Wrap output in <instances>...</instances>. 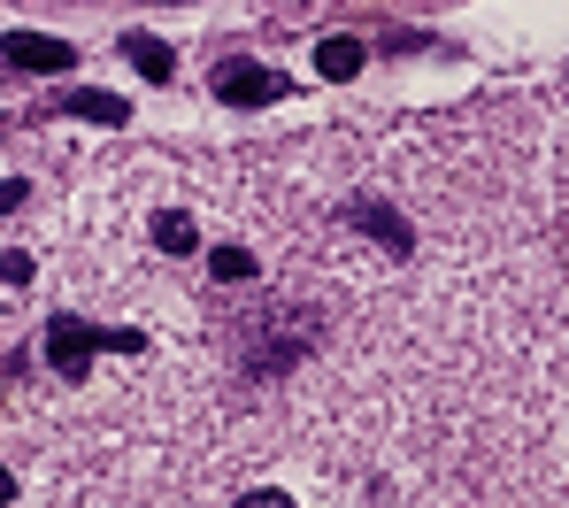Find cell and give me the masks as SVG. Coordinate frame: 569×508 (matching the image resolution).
<instances>
[{"instance_id": "obj_5", "label": "cell", "mask_w": 569, "mask_h": 508, "mask_svg": "<svg viewBox=\"0 0 569 508\" xmlns=\"http://www.w3.org/2000/svg\"><path fill=\"white\" fill-rule=\"evenodd\" d=\"M62 116H86V123L108 131V123H131V101L123 93H100V86H70L62 93Z\"/></svg>"}, {"instance_id": "obj_11", "label": "cell", "mask_w": 569, "mask_h": 508, "mask_svg": "<svg viewBox=\"0 0 569 508\" xmlns=\"http://www.w3.org/2000/svg\"><path fill=\"white\" fill-rule=\"evenodd\" d=\"M23 201H31V186H23V178H0V223H8Z\"/></svg>"}, {"instance_id": "obj_1", "label": "cell", "mask_w": 569, "mask_h": 508, "mask_svg": "<svg viewBox=\"0 0 569 508\" xmlns=\"http://www.w3.org/2000/svg\"><path fill=\"white\" fill-rule=\"evenodd\" d=\"M100 347L139 355L147 339H139V331H100V323H86V316H54V323H47V355H54V370H62V378H86V362H93Z\"/></svg>"}, {"instance_id": "obj_13", "label": "cell", "mask_w": 569, "mask_h": 508, "mask_svg": "<svg viewBox=\"0 0 569 508\" xmlns=\"http://www.w3.org/2000/svg\"><path fill=\"white\" fill-rule=\"evenodd\" d=\"M16 501V478H8V462H0V508Z\"/></svg>"}, {"instance_id": "obj_6", "label": "cell", "mask_w": 569, "mask_h": 508, "mask_svg": "<svg viewBox=\"0 0 569 508\" xmlns=\"http://www.w3.org/2000/svg\"><path fill=\"white\" fill-rule=\"evenodd\" d=\"M123 54L139 62V78H154V86H170L178 78V54L162 47V39H147V31H123Z\"/></svg>"}, {"instance_id": "obj_4", "label": "cell", "mask_w": 569, "mask_h": 508, "mask_svg": "<svg viewBox=\"0 0 569 508\" xmlns=\"http://www.w3.org/2000/svg\"><path fill=\"white\" fill-rule=\"evenodd\" d=\"M347 223H355V231H370V239H385L392 255H408V247H416V231H408V216H392L385 201H355V208H347Z\"/></svg>"}, {"instance_id": "obj_8", "label": "cell", "mask_w": 569, "mask_h": 508, "mask_svg": "<svg viewBox=\"0 0 569 508\" xmlns=\"http://www.w3.org/2000/svg\"><path fill=\"white\" fill-rule=\"evenodd\" d=\"M316 70H323V78H355V70H362V39H323V47H316Z\"/></svg>"}, {"instance_id": "obj_9", "label": "cell", "mask_w": 569, "mask_h": 508, "mask_svg": "<svg viewBox=\"0 0 569 508\" xmlns=\"http://www.w3.org/2000/svg\"><path fill=\"white\" fill-rule=\"evenodd\" d=\"M208 262H216V278H223V286H247V278H254V270H262V262H254V255H247V247H216V255H208Z\"/></svg>"}, {"instance_id": "obj_3", "label": "cell", "mask_w": 569, "mask_h": 508, "mask_svg": "<svg viewBox=\"0 0 569 508\" xmlns=\"http://www.w3.org/2000/svg\"><path fill=\"white\" fill-rule=\"evenodd\" d=\"M278 93H284V78L262 70V62H223L216 70V101H231V108H262V101H278Z\"/></svg>"}, {"instance_id": "obj_12", "label": "cell", "mask_w": 569, "mask_h": 508, "mask_svg": "<svg viewBox=\"0 0 569 508\" xmlns=\"http://www.w3.org/2000/svg\"><path fill=\"white\" fill-rule=\"evenodd\" d=\"M239 508H292V501H284V494H270V486H262V494H239Z\"/></svg>"}, {"instance_id": "obj_10", "label": "cell", "mask_w": 569, "mask_h": 508, "mask_svg": "<svg viewBox=\"0 0 569 508\" xmlns=\"http://www.w3.org/2000/svg\"><path fill=\"white\" fill-rule=\"evenodd\" d=\"M0 286H31V255H23V247L0 255Z\"/></svg>"}, {"instance_id": "obj_7", "label": "cell", "mask_w": 569, "mask_h": 508, "mask_svg": "<svg viewBox=\"0 0 569 508\" xmlns=\"http://www.w3.org/2000/svg\"><path fill=\"white\" fill-rule=\"evenodd\" d=\"M192 239H200V231H192L186 208H162V216H154V247H162V255H192Z\"/></svg>"}, {"instance_id": "obj_2", "label": "cell", "mask_w": 569, "mask_h": 508, "mask_svg": "<svg viewBox=\"0 0 569 508\" xmlns=\"http://www.w3.org/2000/svg\"><path fill=\"white\" fill-rule=\"evenodd\" d=\"M0 62H16V70H31V78H62L78 54H70V39H47V31H16V39H0Z\"/></svg>"}]
</instances>
